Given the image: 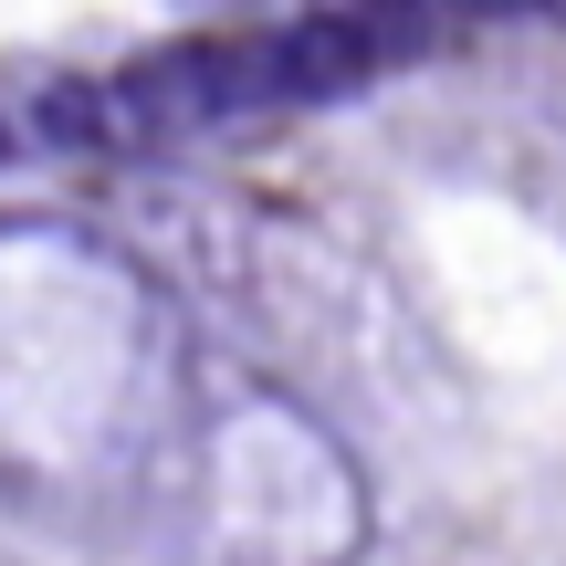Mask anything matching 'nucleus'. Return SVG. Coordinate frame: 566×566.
Wrapping results in <instances>:
<instances>
[{"label": "nucleus", "instance_id": "nucleus-1", "mask_svg": "<svg viewBox=\"0 0 566 566\" xmlns=\"http://www.w3.org/2000/svg\"><path fill=\"white\" fill-rule=\"evenodd\" d=\"M116 137V95L84 74H42L32 105H21V147H53V158H84V147Z\"/></svg>", "mask_w": 566, "mask_h": 566}, {"label": "nucleus", "instance_id": "nucleus-2", "mask_svg": "<svg viewBox=\"0 0 566 566\" xmlns=\"http://www.w3.org/2000/svg\"><path fill=\"white\" fill-rule=\"evenodd\" d=\"M168 11H273V21H294V11H325V0H168Z\"/></svg>", "mask_w": 566, "mask_h": 566}, {"label": "nucleus", "instance_id": "nucleus-3", "mask_svg": "<svg viewBox=\"0 0 566 566\" xmlns=\"http://www.w3.org/2000/svg\"><path fill=\"white\" fill-rule=\"evenodd\" d=\"M21 158V116H0V168H11Z\"/></svg>", "mask_w": 566, "mask_h": 566}]
</instances>
